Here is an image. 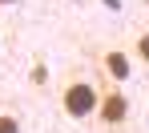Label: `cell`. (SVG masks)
Listing matches in <instances>:
<instances>
[{
	"instance_id": "52a82bcc",
	"label": "cell",
	"mask_w": 149,
	"mask_h": 133,
	"mask_svg": "<svg viewBox=\"0 0 149 133\" xmlns=\"http://www.w3.org/2000/svg\"><path fill=\"white\" fill-rule=\"evenodd\" d=\"M4 4H16V0H0V8H4Z\"/></svg>"
},
{
	"instance_id": "8992f818",
	"label": "cell",
	"mask_w": 149,
	"mask_h": 133,
	"mask_svg": "<svg viewBox=\"0 0 149 133\" xmlns=\"http://www.w3.org/2000/svg\"><path fill=\"white\" fill-rule=\"evenodd\" d=\"M32 81H36V85H45V81H49V69H45V65H36V69H32Z\"/></svg>"
},
{
	"instance_id": "7a4b0ae2",
	"label": "cell",
	"mask_w": 149,
	"mask_h": 133,
	"mask_svg": "<svg viewBox=\"0 0 149 133\" xmlns=\"http://www.w3.org/2000/svg\"><path fill=\"white\" fill-rule=\"evenodd\" d=\"M125 117H129V97L117 85H109V77H105V89H101V101H97V121L101 125H121Z\"/></svg>"
},
{
	"instance_id": "6da1fadb",
	"label": "cell",
	"mask_w": 149,
	"mask_h": 133,
	"mask_svg": "<svg viewBox=\"0 0 149 133\" xmlns=\"http://www.w3.org/2000/svg\"><path fill=\"white\" fill-rule=\"evenodd\" d=\"M97 101H101V89L93 81H85V77H73L61 89V109H65V117H73V121L93 117V113H97Z\"/></svg>"
},
{
	"instance_id": "277c9868",
	"label": "cell",
	"mask_w": 149,
	"mask_h": 133,
	"mask_svg": "<svg viewBox=\"0 0 149 133\" xmlns=\"http://www.w3.org/2000/svg\"><path fill=\"white\" fill-rule=\"evenodd\" d=\"M133 56H141V61L149 65V32H141V36L133 40Z\"/></svg>"
},
{
	"instance_id": "5b68a950",
	"label": "cell",
	"mask_w": 149,
	"mask_h": 133,
	"mask_svg": "<svg viewBox=\"0 0 149 133\" xmlns=\"http://www.w3.org/2000/svg\"><path fill=\"white\" fill-rule=\"evenodd\" d=\"M0 133H20V121L12 113H0Z\"/></svg>"
},
{
	"instance_id": "3957f363",
	"label": "cell",
	"mask_w": 149,
	"mask_h": 133,
	"mask_svg": "<svg viewBox=\"0 0 149 133\" xmlns=\"http://www.w3.org/2000/svg\"><path fill=\"white\" fill-rule=\"evenodd\" d=\"M101 65H105V77L113 81V85H121V81H129V73H133V56L125 53V49H105V56H101Z\"/></svg>"
}]
</instances>
